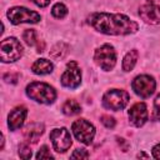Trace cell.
I'll return each mask as SVG.
<instances>
[{
	"label": "cell",
	"instance_id": "23",
	"mask_svg": "<svg viewBox=\"0 0 160 160\" xmlns=\"http://www.w3.org/2000/svg\"><path fill=\"white\" fill-rule=\"evenodd\" d=\"M100 121H101V122L105 125V128H108V129H112V128L115 126V119H114L112 116H110V115H101Z\"/></svg>",
	"mask_w": 160,
	"mask_h": 160
},
{
	"label": "cell",
	"instance_id": "6",
	"mask_svg": "<svg viewBox=\"0 0 160 160\" xmlns=\"http://www.w3.org/2000/svg\"><path fill=\"white\" fill-rule=\"evenodd\" d=\"M129 102V94L125 90L120 89H111L106 91L102 96V104L106 109L118 111L126 106Z\"/></svg>",
	"mask_w": 160,
	"mask_h": 160
},
{
	"label": "cell",
	"instance_id": "2",
	"mask_svg": "<svg viewBox=\"0 0 160 160\" xmlns=\"http://www.w3.org/2000/svg\"><path fill=\"white\" fill-rule=\"evenodd\" d=\"M26 95L40 104H52L56 99L55 89L49 84L40 81L30 82L26 86Z\"/></svg>",
	"mask_w": 160,
	"mask_h": 160
},
{
	"label": "cell",
	"instance_id": "4",
	"mask_svg": "<svg viewBox=\"0 0 160 160\" xmlns=\"http://www.w3.org/2000/svg\"><path fill=\"white\" fill-rule=\"evenodd\" d=\"M94 60L105 71H110L111 69H114L116 64V52L114 46L110 44H104L98 48L94 54Z\"/></svg>",
	"mask_w": 160,
	"mask_h": 160
},
{
	"label": "cell",
	"instance_id": "29",
	"mask_svg": "<svg viewBox=\"0 0 160 160\" xmlns=\"http://www.w3.org/2000/svg\"><path fill=\"white\" fill-rule=\"evenodd\" d=\"M138 158H148V156H146L145 154H142V152H141V154H139V155H138Z\"/></svg>",
	"mask_w": 160,
	"mask_h": 160
},
{
	"label": "cell",
	"instance_id": "25",
	"mask_svg": "<svg viewBox=\"0 0 160 160\" xmlns=\"http://www.w3.org/2000/svg\"><path fill=\"white\" fill-rule=\"evenodd\" d=\"M154 119L160 120V95H158L154 100Z\"/></svg>",
	"mask_w": 160,
	"mask_h": 160
},
{
	"label": "cell",
	"instance_id": "11",
	"mask_svg": "<svg viewBox=\"0 0 160 160\" xmlns=\"http://www.w3.org/2000/svg\"><path fill=\"white\" fill-rule=\"evenodd\" d=\"M129 120L132 125L140 128L148 120V109L144 102L134 104L129 110Z\"/></svg>",
	"mask_w": 160,
	"mask_h": 160
},
{
	"label": "cell",
	"instance_id": "5",
	"mask_svg": "<svg viewBox=\"0 0 160 160\" xmlns=\"http://www.w3.org/2000/svg\"><path fill=\"white\" fill-rule=\"evenodd\" d=\"M6 16L10 20V22H12L14 25L22 24V22L36 24L41 19L40 14H38L36 11L29 10L26 8H22V6H15V8L9 9L6 12Z\"/></svg>",
	"mask_w": 160,
	"mask_h": 160
},
{
	"label": "cell",
	"instance_id": "14",
	"mask_svg": "<svg viewBox=\"0 0 160 160\" xmlns=\"http://www.w3.org/2000/svg\"><path fill=\"white\" fill-rule=\"evenodd\" d=\"M44 132V125L40 122H32L30 125H28L24 129V136L28 141H31L32 144L38 142L39 138L42 135Z\"/></svg>",
	"mask_w": 160,
	"mask_h": 160
},
{
	"label": "cell",
	"instance_id": "24",
	"mask_svg": "<svg viewBox=\"0 0 160 160\" xmlns=\"http://www.w3.org/2000/svg\"><path fill=\"white\" fill-rule=\"evenodd\" d=\"M70 158H71V159H88V158H89V152H88L85 149H76V150L71 154Z\"/></svg>",
	"mask_w": 160,
	"mask_h": 160
},
{
	"label": "cell",
	"instance_id": "15",
	"mask_svg": "<svg viewBox=\"0 0 160 160\" xmlns=\"http://www.w3.org/2000/svg\"><path fill=\"white\" fill-rule=\"evenodd\" d=\"M31 70L34 74L36 75H46V74H50L54 70V65L50 60L48 59H38L32 66H31Z\"/></svg>",
	"mask_w": 160,
	"mask_h": 160
},
{
	"label": "cell",
	"instance_id": "27",
	"mask_svg": "<svg viewBox=\"0 0 160 160\" xmlns=\"http://www.w3.org/2000/svg\"><path fill=\"white\" fill-rule=\"evenodd\" d=\"M152 156L155 159H160V144H158L152 148Z\"/></svg>",
	"mask_w": 160,
	"mask_h": 160
},
{
	"label": "cell",
	"instance_id": "20",
	"mask_svg": "<svg viewBox=\"0 0 160 160\" xmlns=\"http://www.w3.org/2000/svg\"><path fill=\"white\" fill-rule=\"evenodd\" d=\"M22 39L25 40V42H26L29 46H34V45L38 42L36 32H35V30H32V29H30V30H25L24 34H22Z\"/></svg>",
	"mask_w": 160,
	"mask_h": 160
},
{
	"label": "cell",
	"instance_id": "16",
	"mask_svg": "<svg viewBox=\"0 0 160 160\" xmlns=\"http://www.w3.org/2000/svg\"><path fill=\"white\" fill-rule=\"evenodd\" d=\"M138 58H139V52L136 49H132L129 52H126V55L122 59V70L124 71H131L134 69L136 61H138Z\"/></svg>",
	"mask_w": 160,
	"mask_h": 160
},
{
	"label": "cell",
	"instance_id": "1",
	"mask_svg": "<svg viewBox=\"0 0 160 160\" xmlns=\"http://www.w3.org/2000/svg\"><path fill=\"white\" fill-rule=\"evenodd\" d=\"M88 22L99 32L106 35H129L138 31L139 25L122 14L94 12L88 18Z\"/></svg>",
	"mask_w": 160,
	"mask_h": 160
},
{
	"label": "cell",
	"instance_id": "22",
	"mask_svg": "<svg viewBox=\"0 0 160 160\" xmlns=\"http://www.w3.org/2000/svg\"><path fill=\"white\" fill-rule=\"evenodd\" d=\"M19 156L21 159H30L31 158V150L28 145L25 144H21L19 145Z\"/></svg>",
	"mask_w": 160,
	"mask_h": 160
},
{
	"label": "cell",
	"instance_id": "13",
	"mask_svg": "<svg viewBox=\"0 0 160 160\" xmlns=\"http://www.w3.org/2000/svg\"><path fill=\"white\" fill-rule=\"evenodd\" d=\"M139 15L140 18L150 25H156L160 22V9L156 6H152L150 4L142 5L139 9Z\"/></svg>",
	"mask_w": 160,
	"mask_h": 160
},
{
	"label": "cell",
	"instance_id": "19",
	"mask_svg": "<svg viewBox=\"0 0 160 160\" xmlns=\"http://www.w3.org/2000/svg\"><path fill=\"white\" fill-rule=\"evenodd\" d=\"M51 14H52V16L56 18V19H62V18H65L66 14H68V8H66L64 4H61V2H56V4L52 6V9H51Z\"/></svg>",
	"mask_w": 160,
	"mask_h": 160
},
{
	"label": "cell",
	"instance_id": "8",
	"mask_svg": "<svg viewBox=\"0 0 160 160\" xmlns=\"http://www.w3.org/2000/svg\"><path fill=\"white\" fill-rule=\"evenodd\" d=\"M155 80L150 75H139L131 82L132 90L141 98H149L150 95H152V92L155 91Z\"/></svg>",
	"mask_w": 160,
	"mask_h": 160
},
{
	"label": "cell",
	"instance_id": "26",
	"mask_svg": "<svg viewBox=\"0 0 160 160\" xmlns=\"http://www.w3.org/2000/svg\"><path fill=\"white\" fill-rule=\"evenodd\" d=\"M32 2L38 6H40V8H45L50 4V0H32Z\"/></svg>",
	"mask_w": 160,
	"mask_h": 160
},
{
	"label": "cell",
	"instance_id": "9",
	"mask_svg": "<svg viewBox=\"0 0 160 160\" xmlns=\"http://www.w3.org/2000/svg\"><path fill=\"white\" fill-rule=\"evenodd\" d=\"M50 140L55 151L65 152L71 146V136L66 128H58L50 132Z\"/></svg>",
	"mask_w": 160,
	"mask_h": 160
},
{
	"label": "cell",
	"instance_id": "12",
	"mask_svg": "<svg viewBox=\"0 0 160 160\" xmlns=\"http://www.w3.org/2000/svg\"><path fill=\"white\" fill-rule=\"evenodd\" d=\"M26 115H28V109H26L25 106H16V108H14V109L10 111L9 116H8V125H9V129H10V130H16V129H19V128L24 124V121H25V119H26Z\"/></svg>",
	"mask_w": 160,
	"mask_h": 160
},
{
	"label": "cell",
	"instance_id": "7",
	"mask_svg": "<svg viewBox=\"0 0 160 160\" xmlns=\"http://www.w3.org/2000/svg\"><path fill=\"white\" fill-rule=\"evenodd\" d=\"M71 130L74 136L82 144L89 145L95 135V128L91 122H89L85 119H78L72 122L71 125Z\"/></svg>",
	"mask_w": 160,
	"mask_h": 160
},
{
	"label": "cell",
	"instance_id": "10",
	"mask_svg": "<svg viewBox=\"0 0 160 160\" xmlns=\"http://www.w3.org/2000/svg\"><path fill=\"white\" fill-rule=\"evenodd\" d=\"M80 82H81V71L75 61H70L68 64V69L61 75V84L65 88L75 89L80 85Z\"/></svg>",
	"mask_w": 160,
	"mask_h": 160
},
{
	"label": "cell",
	"instance_id": "17",
	"mask_svg": "<svg viewBox=\"0 0 160 160\" xmlns=\"http://www.w3.org/2000/svg\"><path fill=\"white\" fill-rule=\"evenodd\" d=\"M62 112L65 115L72 116V115H76V114L81 112V106L76 100H68L62 105Z\"/></svg>",
	"mask_w": 160,
	"mask_h": 160
},
{
	"label": "cell",
	"instance_id": "28",
	"mask_svg": "<svg viewBox=\"0 0 160 160\" xmlns=\"http://www.w3.org/2000/svg\"><path fill=\"white\" fill-rule=\"evenodd\" d=\"M148 4L152 5V6H156L160 9V0H148Z\"/></svg>",
	"mask_w": 160,
	"mask_h": 160
},
{
	"label": "cell",
	"instance_id": "3",
	"mask_svg": "<svg viewBox=\"0 0 160 160\" xmlns=\"http://www.w3.org/2000/svg\"><path fill=\"white\" fill-rule=\"evenodd\" d=\"M24 49L20 41L15 38H6L0 44V56L2 62H12L22 56Z\"/></svg>",
	"mask_w": 160,
	"mask_h": 160
},
{
	"label": "cell",
	"instance_id": "18",
	"mask_svg": "<svg viewBox=\"0 0 160 160\" xmlns=\"http://www.w3.org/2000/svg\"><path fill=\"white\" fill-rule=\"evenodd\" d=\"M68 49L69 46L64 42H59L56 44L51 50H50V55L54 58V59H62L66 54H68Z\"/></svg>",
	"mask_w": 160,
	"mask_h": 160
},
{
	"label": "cell",
	"instance_id": "21",
	"mask_svg": "<svg viewBox=\"0 0 160 160\" xmlns=\"http://www.w3.org/2000/svg\"><path fill=\"white\" fill-rule=\"evenodd\" d=\"M52 158L54 156L51 155V152L46 145H42L36 154V159H52Z\"/></svg>",
	"mask_w": 160,
	"mask_h": 160
}]
</instances>
